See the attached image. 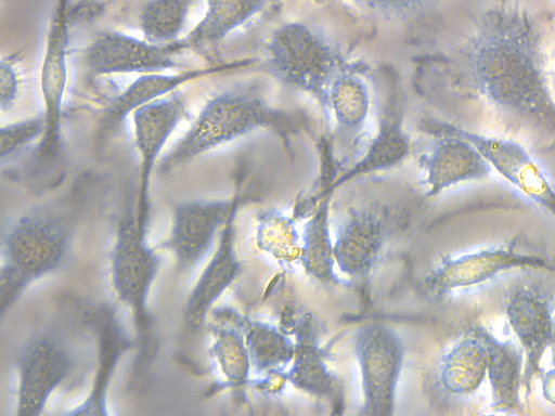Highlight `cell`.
Returning <instances> with one entry per match:
<instances>
[{"label": "cell", "instance_id": "22", "mask_svg": "<svg viewBox=\"0 0 555 416\" xmlns=\"http://www.w3.org/2000/svg\"><path fill=\"white\" fill-rule=\"evenodd\" d=\"M487 343V379L491 391L490 408L513 412L520 405L524 354L513 341L496 337L485 329Z\"/></svg>", "mask_w": 555, "mask_h": 416}, {"label": "cell", "instance_id": "18", "mask_svg": "<svg viewBox=\"0 0 555 416\" xmlns=\"http://www.w3.org/2000/svg\"><path fill=\"white\" fill-rule=\"evenodd\" d=\"M185 114V104L173 94L133 112L134 143L142 160L139 209L147 211V185L152 167L165 142Z\"/></svg>", "mask_w": 555, "mask_h": 416}, {"label": "cell", "instance_id": "28", "mask_svg": "<svg viewBox=\"0 0 555 416\" xmlns=\"http://www.w3.org/2000/svg\"><path fill=\"white\" fill-rule=\"evenodd\" d=\"M230 323L218 328L214 354L228 384L244 386L251 381L250 355L241 327L231 318Z\"/></svg>", "mask_w": 555, "mask_h": 416}, {"label": "cell", "instance_id": "21", "mask_svg": "<svg viewBox=\"0 0 555 416\" xmlns=\"http://www.w3.org/2000/svg\"><path fill=\"white\" fill-rule=\"evenodd\" d=\"M330 199L331 196H326L319 200L314 211L301 225L300 270L322 284L348 286L351 284L336 268Z\"/></svg>", "mask_w": 555, "mask_h": 416}, {"label": "cell", "instance_id": "33", "mask_svg": "<svg viewBox=\"0 0 555 416\" xmlns=\"http://www.w3.org/2000/svg\"><path fill=\"white\" fill-rule=\"evenodd\" d=\"M540 378H542V391L545 400L555 404V368L543 373Z\"/></svg>", "mask_w": 555, "mask_h": 416}, {"label": "cell", "instance_id": "30", "mask_svg": "<svg viewBox=\"0 0 555 416\" xmlns=\"http://www.w3.org/2000/svg\"><path fill=\"white\" fill-rule=\"evenodd\" d=\"M357 6L387 18L402 20L416 15L434 0H350Z\"/></svg>", "mask_w": 555, "mask_h": 416}, {"label": "cell", "instance_id": "24", "mask_svg": "<svg viewBox=\"0 0 555 416\" xmlns=\"http://www.w3.org/2000/svg\"><path fill=\"white\" fill-rule=\"evenodd\" d=\"M301 225L297 216L283 209L272 207L262 210L256 218V246L281 269L294 272L300 269Z\"/></svg>", "mask_w": 555, "mask_h": 416}, {"label": "cell", "instance_id": "14", "mask_svg": "<svg viewBox=\"0 0 555 416\" xmlns=\"http://www.w3.org/2000/svg\"><path fill=\"white\" fill-rule=\"evenodd\" d=\"M185 42L153 43L116 31L96 36L87 50V64L96 75L157 73L176 65Z\"/></svg>", "mask_w": 555, "mask_h": 416}, {"label": "cell", "instance_id": "12", "mask_svg": "<svg viewBox=\"0 0 555 416\" xmlns=\"http://www.w3.org/2000/svg\"><path fill=\"white\" fill-rule=\"evenodd\" d=\"M494 171L530 200L555 216V186L542 166L519 142L457 127Z\"/></svg>", "mask_w": 555, "mask_h": 416}, {"label": "cell", "instance_id": "20", "mask_svg": "<svg viewBox=\"0 0 555 416\" xmlns=\"http://www.w3.org/2000/svg\"><path fill=\"white\" fill-rule=\"evenodd\" d=\"M412 142L399 117L387 118L375 135H372L362 155L338 177L334 178L315 197L321 200L359 177L387 170L400 165L410 154Z\"/></svg>", "mask_w": 555, "mask_h": 416}, {"label": "cell", "instance_id": "26", "mask_svg": "<svg viewBox=\"0 0 555 416\" xmlns=\"http://www.w3.org/2000/svg\"><path fill=\"white\" fill-rule=\"evenodd\" d=\"M202 74V70H189L177 75L152 73L138 78L112 104L107 115L108 122L119 123L142 105L156 101L160 95L170 93L180 84Z\"/></svg>", "mask_w": 555, "mask_h": 416}, {"label": "cell", "instance_id": "5", "mask_svg": "<svg viewBox=\"0 0 555 416\" xmlns=\"http://www.w3.org/2000/svg\"><path fill=\"white\" fill-rule=\"evenodd\" d=\"M352 351L360 377L358 414L392 416L405 361L402 338L388 324L370 321L354 330Z\"/></svg>", "mask_w": 555, "mask_h": 416}, {"label": "cell", "instance_id": "6", "mask_svg": "<svg viewBox=\"0 0 555 416\" xmlns=\"http://www.w3.org/2000/svg\"><path fill=\"white\" fill-rule=\"evenodd\" d=\"M331 128L334 166L340 173L363 153L370 133L373 94L364 69L351 62L332 81L322 107Z\"/></svg>", "mask_w": 555, "mask_h": 416}, {"label": "cell", "instance_id": "13", "mask_svg": "<svg viewBox=\"0 0 555 416\" xmlns=\"http://www.w3.org/2000/svg\"><path fill=\"white\" fill-rule=\"evenodd\" d=\"M69 369L70 358L57 340L40 336L28 341L17 360L16 414L39 415Z\"/></svg>", "mask_w": 555, "mask_h": 416}, {"label": "cell", "instance_id": "7", "mask_svg": "<svg viewBox=\"0 0 555 416\" xmlns=\"http://www.w3.org/2000/svg\"><path fill=\"white\" fill-rule=\"evenodd\" d=\"M513 270L555 271V257L528 253L503 244L441 258L421 282L428 298L441 299Z\"/></svg>", "mask_w": 555, "mask_h": 416}, {"label": "cell", "instance_id": "23", "mask_svg": "<svg viewBox=\"0 0 555 416\" xmlns=\"http://www.w3.org/2000/svg\"><path fill=\"white\" fill-rule=\"evenodd\" d=\"M231 320L244 334L255 376L287 369L295 353V340L280 325L240 314Z\"/></svg>", "mask_w": 555, "mask_h": 416}, {"label": "cell", "instance_id": "3", "mask_svg": "<svg viewBox=\"0 0 555 416\" xmlns=\"http://www.w3.org/2000/svg\"><path fill=\"white\" fill-rule=\"evenodd\" d=\"M349 63L338 43L302 22L280 25L266 46L264 67L269 75L310 95L321 108L332 81Z\"/></svg>", "mask_w": 555, "mask_h": 416}, {"label": "cell", "instance_id": "27", "mask_svg": "<svg viewBox=\"0 0 555 416\" xmlns=\"http://www.w3.org/2000/svg\"><path fill=\"white\" fill-rule=\"evenodd\" d=\"M101 361L98 368L94 386L90 395L81 405L70 414H105V392L113 373L114 366L120 354L128 347L120 328L115 323L111 313H104V325L101 329Z\"/></svg>", "mask_w": 555, "mask_h": 416}, {"label": "cell", "instance_id": "19", "mask_svg": "<svg viewBox=\"0 0 555 416\" xmlns=\"http://www.w3.org/2000/svg\"><path fill=\"white\" fill-rule=\"evenodd\" d=\"M485 327L465 330L442 355L437 382L448 394L465 396L476 392L487 379Z\"/></svg>", "mask_w": 555, "mask_h": 416}, {"label": "cell", "instance_id": "17", "mask_svg": "<svg viewBox=\"0 0 555 416\" xmlns=\"http://www.w3.org/2000/svg\"><path fill=\"white\" fill-rule=\"evenodd\" d=\"M291 335L295 336L294 358L286 369L288 384L318 399L334 400L338 381L330 369L321 347L317 325L308 313L295 316Z\"/></svg>", "mask_w": 555, "mask_h": 416}, {"label": "cell", "instance_id": "16", "mask_svg": "<svg viewBox=\"0 0 555 416\" xmlns=\"http://www.w3.org/2000/svg\"><path fill=\"white\" fill-rule=\"evenodd\" d=\"M237 208L225 222L220 233L218 247L188 299L185 320L192 329H197L204 324L211 306L242 272V262L235 243L234 221Z\"/></svg>", "mask_w": 555, "mask_h": 416}, {"label": "cell", "instance_id": "34", "mask_svg": "<svg viewBox=\"0 0 555 416\" xmlns=\"http://www.w3.org/2000/svg\"><path fill=\"white\" fill-rule=\"evenodd\" d=\"M552 349H553V361H554V365H555V310H554V335H553Z\"/></svg>", "mask_w": 555, "mask_h": 416}, {"label": "cell", "instance_id": "2", "mask_svg": "<svg viewBox=\"0 0 555 416\" xmlns=\"http://www.w3.org/2000/svg\"><path fill=\"white\" fill-rule=\"evenodd\" d=\"M292 126V116L274 107L259 88L230 89L207 102L190 129L164 157L162 167H173L260 129L283 132Z\"/></svg>", "mask_w": 555, "mask_h": 416}, {"label": "cell", "instance_id": "25", "mask_svg": "<svg viewBox=\"0 0 555 416\" xmlns=\"http://www.w3.org/2000/svg\"><path fill=\"white\" fill-rule=\"evenodd\" d=\"M274 0H207L202 21L185 43H216L267 9Z\"/></svg>", "mask_w": 555, "mask_h": 416}, {"label": "cell", "instance_id": "1", "mask_svg": "<svg viewBox=\"0 0 555 416\" xmlns=\"http://www.w3.org/2000/svg\"><path fill=\"white\" fill-rule=\"evenodd\" d=\"M452 63L464 91L520 128L555 138V87L544 31L526 10L485 12Z\"/></svg>", "mask_w": 555, "mask_h": 416}, {"label": "cell", "instance_id": "35", "mask_svg": "<svg viewBox=\"0 0 555 416\" xmlns=\"http://www.w3.org/2000/svg\"><path fill=\"white\" fill-rule=\"evenodd\" d=\"M315 4H326L338 0H312Z\"/></svg>", "mask_w": 555, "mask_h": 416}, {"label": "cell", "instance_id": "8", "mask_svg": "<svg viewBox=\"0 0 555 416\" xmlns=\"http://www.w3.org/2000/svg\"><path fill=\"white\" fill-rule=\"evenodd\" d=\"M397 218L391 207L372 202L349 207L332 229L336 268L351 285L374 272Z\"/></svg>", "mask_w": 555, "mask_h": 416}, {"label": "cell", "instance_id": "29", "mask_svg": "<svg viewBox=\"0 0 555 416\" xmlns=\"http://www.w3.org/2000/svg\"><path fill=\"white\" fill-rule=\"evenodd\" d=\"M193 0H150L139 16L144 39L170 43L181 32Z\"/></svg>", "mask_w": 555, "mask_h": 416}, {"label": "cell", "instance_id": "11", "mask_svg": "<svg viewBox=\"0 0 555 416\" xmlns=\"http://www.w3.org/2000/svg\"><path fill=\"white\" fill-rule=\"evenodd\" d=\"M505 313L524 354L522 389L527 399L533 380L543 375L542 360L553 343L554 310L544 294L524 285L508 296Z\"/></svg>", "mask_w": 555, "mask_h": 416}, {"label": "cell", "instance_id": "10", "mask_svg": "<svg viewBox=\"0 0 555 416\" xmlns=\"http://www.w3.org/2000/svg\"><path fill=\"white\" fill-rule=\"evenodd\" d=\"M146 227L137 216L121 223L111 258L116 297L132 309L142 332L149 327L146 300L158 268V257L146 239Z\"/></svg>", "mask_w": 555, "mask_h": 416}, {"label": "cell", "instance_id": "31", "mask_svg": "<svg viewBox=\"0 0 555 416\" xmlns=\"http://www.w3.org/2000/svg\"><path fill=\"white\" fill-rule=\"evenodd\" d=\"M43 128L41 118H31L8 125L1 129V158L11 156L39 135Z\"/></svg>", "mask_w": 555, "mask_h": 416}, {"label": "cell", "instance_id": "15", "mask_svg": "<svg viewBox=\"0 0 555 416\" xmlns=\"http://www.w3.org/2000/svg\"><path fill=\"white\" fill-rule=\"evenodd\" d=\"M232 200H194L178 205L173 223L165 246L175 255L182 268L201 261L210 250L231 213L238 207Z\"/></svg>", "mask_w": 555, "mask_h": 416}, {"label": "cell", "instance_id": "9", "mask_svg": "<svg viewBox=\"0 0 555 416\" xmlns=\"http://www.w3.org/2000/svg\"><path fill=\"white\" fill-rule=\"evenodd\" d=\"M425 131L428 139L416 164L426 197H436L455 185L483 180L492 173V167L457 126L438 121Z\"/></svg>", "mask_w": 555, "mask_h": 416}, {"label": "cell", "instance_id": "32", "mask_svg": "<svg viewBox=\"0 0 555 416\" xmlns=\"http://www.w3.org/2000/svg\"><path fill=\"white\" fill-rule=\"evenodd\" d=\"M17 75L10 62H1V107H9L17 94Z\"/></svg>", "mask_w": 555, "mask_h": 416}, {"label": "cell", "instance_id": "4", "mask_svg": "<svg viewBox=\"0 0 555 416\" xmlns=\"http://www.w3.org/2000/svg\"><path fill=\"white\" fill-rule=\"evenodd\" d=\"M67 246L66 227L47 212L27 213L8 229L1 268L2 315L31 282L61 264Z\"/></svg>", "mask_w": 555, "mask_h": 416}]
</instances>
